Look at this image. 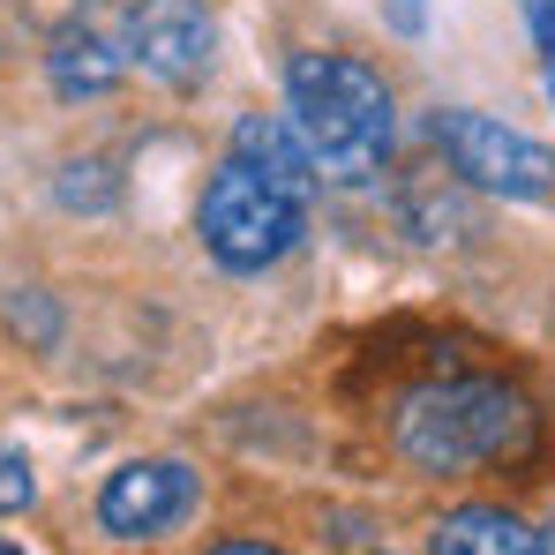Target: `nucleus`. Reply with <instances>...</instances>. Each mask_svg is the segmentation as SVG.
<instances>
[{"label": "nucleus", "mask_w": 555, "mask_h": 555, "mask_svg": "<svg viewBox=\"0 0 555 555\" xmlns=\"http://www.w3.org/2000/svg\"><path fill=\"white\" fill-rule=\"evenodd\" d=\"M285 120L315 166V181H375L383 158H390V135H398V113L390 91L369 61L353 53H300L285 68Z\"/></svg>", "instance_id": "f257e3e1"}, {"label": "nucleus", "mask_w": 555, "mask_h": 555, "mask_svg": "<svg viewBox=\"0 0 555 555\" xmlns=\"http://www.w3.org/2000/svg\"><path fill=\"white\" fill-rule=\"evenodd\" d=\"M398 451L436 473V480H459L473 465H503L533 443V405L511 390V383H488V375H451V383H421L405 405H398Z\"/></svg>", "instance_id": "f03ea898"}, {"label": "nucleus", "mask_w": 555, "mask_h": 555, "mask_svg": "<svg viewBox=\"0 0 555 555\" xmlns=\"http://www.w3.org/2000/svg\"><path fill=\"white\" fill-rule=\"evenodd\" d=\"M300 218H308V195L278 188L271 173H256L248 158H225L210 188H203V210H195V233L203 248L225 263V271H271L278 256L300 241Z\"/></svg>", "instance_id": "7ed1b4c3"}, {"label": "nucleus", "mask_w": 555, "mask_h": 555, "mask_svg": "<svg viewBox=\"0 0 555 555\" xmlns=\"http://www.w3.org/2000/svg\"><path fill=\"white\" fill-rule=\"evenodd\" d=\"M436 151L480 195H503V203H548L555 195V151H541L533 135H518L488 113H465V105L436 113Z\"/></svg>", "instance_id": "20e7f679"}, {"label": "nucleus", "mask_w": 555, "mask_h": 555, "mask_svg": "<svg viewBox=\"0 0 555 555\" xmlns=\"http://www.w3.org/2000/svg\"><path fill=\"white\" fill-rule=\"evenodd\" d=\"M218 53V23L203 0H143L128 15V61H143L166 91H195L210 76Z\"/></svg>", "instance_id": "39448f33"}, {"label": "nucleus", "mask_w": 555, "mask_h": 555, "mask_svg": "<svg viewBox=\"0 0 555 555\" xmlns=\"http://www.w3.org/2000/svg\"><path fill=\"white\" fill-rule=\"evenodd\" d=\"M188 511H195V473L173 459H135L120 465L113 480H105V495H98V526L113 533V541H158V533H173Z\"/></svg>", "instance_id": "423d86ee"}, {"label": "nucleus", "mask_w": 555, "mask_h": 555, "mask_svg": "<svg viewBox=\"0 0 555 555\" xmlns=\"http://www.w3.org/2000/svg\"><path fill=\"white\" fill-rule=\"evenodd\" d=\"M428 555H555V541L541 526H526L518 511L465 503V511H451V518L428 533Z\"/></svg>", "instance_id": "0eeeda50"}, {"label": "nucleus", "mask_w": 555, "mask_h": 555, "mask_svg": "<svg viewBox=\"0 0 555 555\" xmlns=\"http://www.w3.org/2000/svg\"><path fill=\"white\" fill-rule=\"evenodd\" d=\"M233 158H248L256 173H271V181H278V188H293V195H315V166H308V151H300L293 120L248 113V120L233 128Z\"/></svg>", "instance_id": "6e6552de"}, {"label": "nucleus", "mask_w": 555, "mask_h": 555, "mask_svg": "<svg viewBox=\"0 0 555 555\" xmlns=\"http://www.w3.org/2000/svg\"><path fill=\"white\" fill-rule=\"evenodd\" d=\"M120 68H128V53H120V38H105L98 23H76V30L53 46V91L61 98H98L105 83H120Z\"/></svg>", "instance_id": "1a4fd4ad"}, {"label": "nucleus", "mask_w": 555, "mask_h": 555, "mask_svg": "<svg viewBox=\"0 0 555 555\" xmlns=\"http://www.w3.org/2000/svg\"><path fill=\"white\" fill-rule=\"evenodd\" d=\"M30 495H38V480H30V459L0 443V511H23Z\"/></svg>", "instance_id": "9d476101"}, {"label": "nucleus", "mask_w": 555, "mask_h": 555, "mask_svg": "<svg viewBox=\"0 0 555 555\" xmlns=\"http://www.w3.org/2000/svg\"><path fill=\"white\" fill-rule=\"evenodd\" d=\"M526 8V30H533V46L541 53H555V0H518Z\"/></svg>", "instance_id": "9b49d317"}, {"label": "nucleus", "mask_w": 555, "mask_h": 555, "mask_svg": "<svg viewBox=\"0 0 555 555\" xmlns=\"http://www.w3.org/2000/svg\"><path fill=\"white\" fill-rule=\"evenodd\" d=\"M390 23H398L405 38H421V23H428V8H421V0H390Z\"/></svg>", "instance_id": "f8f14e48"}, {"label": "nucleus", "mask_w": 555, "mask_h": 555, "mask_svg": "<svg viewBox=\"0 0 555 555\" xmlns=\"http://www.w3.org/2000/svg\"><path fill=\"white\" fill-rule=\"evenodd\" d=\"M210 555H278V548H263V541H225V548H210Z\"/></svg>", "instance_id": "ddd939ff"}, {"label": "nucleus", "mask_w": 555, "mask_h": 555, "mask_svg": "<svg viewBox=\"0 0 555 555\" xmlns=\"http://www.w3.org/2000/svg\"><path fill=\"white\" fill-rule=\"evenodd\" d=\"M541 76H548V98H555V53H541Z\"/></svg>", "instance_id": "4468645a"}, {"label": "nucleus", "mask_w": 555, "mask_h": 555, "mask_svg": "<svg viewBox=\"0 0 555 555\" xmlns=\"http://www.w3.org/2000/svg\"><path fill=\"white\" fill-rule=\"evenodd\" d=\"M0 555H15V548H8V541H0Z\"/></svg>", "instance_id": "2eb2a0df"}]
</instances>
